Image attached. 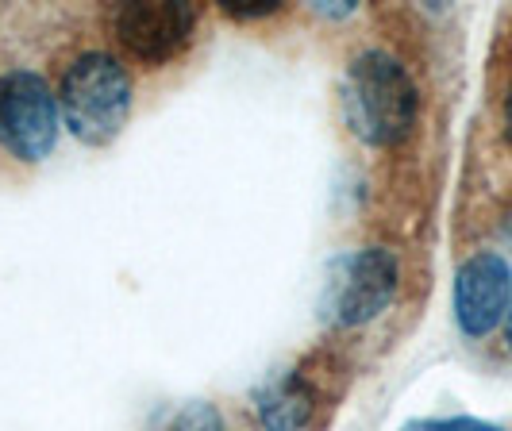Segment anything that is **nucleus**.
<instances>
[{"label": "nucleus", "instance_id": "f257e3e1", "mask_svg": "<svg viewBox=\"0 0 512 431\" xmlns=\"http://www.w3.org/2000/svg\"><path fill=\"white\" fill-rule=\"evenodd\" d=\"M339 108L362 147H401L420 116V89L409 66L382 47L359 51L339 77Z\"/></svg>", "mask_w": 512, "mask_h": 431}, {"label": "nucleus", "instance_id": "f03ea898", "mask_svg": "<svg viewBox=\"0 0 512 431\" xmlns=\"http://www.w3.org/2000/svg\"><path fill=\"white\" fill-rule=\"evenodd\" d=\"M58 108L85 147H108L131 116L128 66L108 51L77 54L58 85Z\"/></svg>", "mask_w": 512, "mask_h": 431}, {"label": "nucleus", "instance_id": "7ed1b4c3", "mask_svg": "<svg viewBox=\"0 0 512 431\" xmlns=\"http://www.w3.org/2000/svg\"><path fill=\"white\" fill-rule=\"evenodd\" d=\"M397 289H401V262L389 247L339 254L328 266V281L320 293V320L339 331L374 324L397 301Z\"/></svg>", "mask_w": 512, "mask_h": 431}, {"label": "nucleus", "instance_id": "20e7f679", "mask_svg": "<svg viewBox=\"0 0 512 431\" xmlns=\"http://www.w3.org/2000/svg\"><path fill=\"white\" fill-rule=\"evenodd\" d=\"M58 143V101L47 77L35 70L0 74V151L35 166Z\"/></svg>", "mask_w": 512, "mask_h": 431}, {"label": "nucleus", "instance_id": "39448f33", "mask_svg": "<svg viewBox=\"0 0 512 431\" xmlns=\"http://www.w3.org/2000/svg\"><path fill=\"white\" fill-rule=\"evenodd\" d=\"M108 27L131 58L143 66H166L189 47L197 31V8L181 0H128L108 12Z\"/></svg>", "mask_w": 512, "mask_h": 431}, {"label": "nucleus", "instance_id": "423d86ee", "mask_svg": "<svg viewBox=\"0 0 512 431\" xmlns=\"http://www.w3.org/2000/svg\"><path fill=\"white\" fill-rule=\"evenodd\" d=\"M455 324L462 335L482 339L505 324L512 308V266L497 251L470 254L455 274Z\"/></svg>", "mask_w": 512, "mask_h": 431}, {"label": "nucleus", "instance_id": "0eeeda50", "mask_svg": "<svg viewBox=\"0 0 512 431\" xmlns=\"http://www.w3.org/2000/svg\"><path fill=\"white\" fill-rule=\"evenodd\" d=\"M262 431H305L316 416V393L297 370H274L251 393Z\"/></svg>", "mask_w": 512, "mask_h": 431}, {"label": "nucleus", "instance_id": "6e6552de", "mask_svg": "<svg viewBox=\"0 0 512 431\" xmlns=\"http://www.w3.org/2000/svg\"><path fill=\"white\" fill-rule=\"evenodd\" d=\"M162 431H224V420H220V412L205 401H193V405H185L174 412V420L166 424Z\"/></svg>", "mask_w": 512, "mask_h": 431}, {"label": "nucleus", "instance_id": "1a4fd4ad", "mask_svg": "<svg viewBox=\"0 0 512 431\" xmlns=\"http://www.w3.org/2000/svg\"><path fill=\"white\" fill-rule=\"evenodd\" d=\"M397 431H501L497 424L474 420V416H439V420H409Z\"/></svg>", "mask_w": 512, "mask_h": 431}, {"label": "nucleus", "instance_id": "9d476101", "mask_svg": "<svg viewBox=\"0 0 512 431\" xmlns=\"http://www.w3.org/2000/svg\"><path fill=\"white\" fill-rule=\"evenodd\" d=\"M220 12L231 16V20H239V24H247V20H270V16H278L282 4L278 0H220Z\"/></svg>", "mask_w": 512, "mask_h": 431}, {"label": "nucleus", "instance_id": "9b49d317", "mask_svg": "<svg viewBox=\"0 0 512 431\" xmlns=\"http://www.w3.org/2000/svg\"><path fill=\"white\" fill-rule=\"evenodd\" d=\"M505 135L512 143V77H509V89H505Z\"/></svg>", "mask_w": 512, "mask_h": 431}, {"label": "nucleus", "instance_id": "f8f14e48", "mask_svg": "<svg viewBox=\"0 0 512 431\" xmlns=\"http://www.w3.org/2000/svg\"><path fill=\"white\" fill-rule=\"evenodd\" d=\"M505 343H509V351H512V308H509V316H505Z\"/></svg>", "mask_w": 512, "mask_h": 431}]
</instances>
